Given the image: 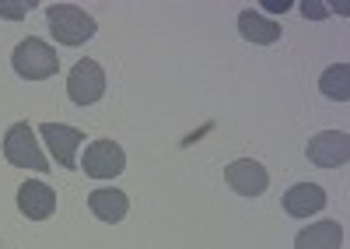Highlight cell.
<instances>
[{
    "mask_svg": "<svg viewBox=\"0 0 350 249\" xmlns=\"http://www.w3.org/2000/svg\"><path fill=\"white\" fill-rule=\"evenodd\" d=\"M46 18H49V32L60 46H84L88 39L95 36V18L74 8V4H49L46 8Z\"/></svg>",
    "mask_w": 350,
    "mask_h": 249,
    "instance_id": "cell-1",
    "label": "cell"
},
{
    "mask_svg": "<svg viewBox=\"0 0 350 249\" xmlns=\"http://www.w3.org/2000/svg\"><path fill=\"white\" fill-rule=\"evenodd\" d=\"M11 64H14V70H18L25 81H46V77L56 74V67H60V53H56L49 42L28 36V39L18 42Z\"/></svg>",
    "mask_w": 350,
    "mask_h": 249,
    "instance_id": "cell-2",
    "label": "cell"
},
{
    "mask_svg": "<svg viewBox=\"0 0 350 249\" xmlns=\"http://www.w3.org/2000/svg\"><path fill=\"white\" fill-rule=\"evenodd\" d=\"M4 158L14 165V169H32L39 176H46L53 165L46 161L39 141H36V130L28 123H14L8 133H4Z\"/></svg>",
    "mask_w": 350,
    "mask_h": 249,
    "instance_id": "cell-3",
    "label": "cell"
},
{
    "mask_svg": "<svg viewBox=\"0 0 350 249\" xmlns=\"http://www.w3.org/2000/svg\"><path fill=\"white\" fill-rule=\"evenodd\" d=\"M77 169H84V176H92V179H116L126 169V155L116 141H92L84 148V158L77 161Z\"/></svg>",
    "mask_w": 350,
    "mask_h": 249,
    "instance_id": "cell-4",
    "label": "cell"
},
{
    "mask_svg": "<svg viewBox=\"0 0 350 249\" xmlns=\"http://www.w3.org/2000/svg\"><path fill=\"white\" fill-rule=\"evenodd\" d=\"M67 95L74 105H95L105 95V70L95 60H77L67 77Z\"/></svg>",
    "mask_w": 350,
    "mask_h": 249,
    "instance_id": "cell-5",
    "label": "cell"
},
{
    "mask_svg": "<svg viewBox=\"0 0 350 249\" xmlns=\"http://www.w3.org/2000/svg\"><path fill=\"white\" fill-rule=\"evenodd\" d=\"M305 155H308L312 165H319V169H340L350 158V137L343 130H323L308 141Z\"/></svg>",
    "mask_w": 350,
    "mask_h": 249,
    "instance_id": "cell-6",
    "label": "cell"
},
{
    "mask_svg": "<svg viewBox=\"0 0 350 249\" xmlns=\"http://www.w3.org/2000/svg\"><path fill=\"white\" fill-rule=\"evenodd\" d=\"M39 133L46 137L49 144V155L56 158V165L64 169H77V151L84 144V133L77 127H67V123H42Z\"/></svg>",
    "mask_w": 350,
    "mask_h": 249,
    "instance_id": "cell-7",
    "label": "cell"
},
{
    "mask_svg": "<svg viewBox=\"0 0 350 249\" xmlns=\"http://www.w3.org/2000/svg\"><path fill=\"white\" fill-rule=\"evenodd\" d=\"M224 183L235 193H242V197H259V193L270 186V172L262 169L256 158H239L224 169Z\"/></svg>",
    "mask_w": 350,
    "mask_h": 249,
    "instance_id": "cell-8",
    "label": "cell"
},
{
    "mask_svg": "<svg viewBox=\"0 0 350 249\" xmlns=\"http://www.w3.org/2000/svg\"><path fill=\"white\" fill-rule=\"evenodd\" d=\"M18 211L28 218V221H46L53 218L56 211V193L42 183V179H32L18 189Z\"/></svg>",
    "mask_w": 350,
    "mask_h": 249,
    "instance_id": "cell-9",
    "label": "cell"
},
{
    "mask_svg": "<svg viewBox=\"0 0 350 249\" xmlns=\"http://www.w3.org/2000/svg\"><path fill=\"white\" fill-rule=\"evenodd\" d=\"M88 207H92V214L98 221H109V225H116V221H123L126 211H130V197L123 189L116 186H98L88 193Z\"/></svg>",
    "mask_w": 350,
    "mask_h": 249,
    "instance_id": "cell-10",
    "label": "cell"
},
{
    "mask_svg": "<svg viewBox=\"0 0 350 249\" xmlns=\"http://www.w3.org/2000/svg\"><path fill=\"white\" fill-rule=\"evenodd\" d=\"M323 207H326V189L315 183H298L284 193V211L291 218H308V214H319Z\"/></svg>",
    "mask_w": 350,
    "mask_h": 249,
    "instance_id": "cell-11",
    "label": "cell"
},
{
    "mask_svg": "<svg viewBox=\"0 0 350 249\" xmlns=\"http://www.w3.org/2000/svg\"><path fill=\"white\" fill-rule=\"evenodd\" d=\"M343 246V228L340 221H315L301 228L295 239V249H340Z\"/></svg>",
    "mask_w": 350,
    "mask_h": 249,
    "instance_id": "cell-12",
    "label": "cell"
},
{
    "mask_svg": "<svg viewBox=\"0 0 350 249\" xmlns=\"http://www.w3.org/2000/svg\"><path fill=\"white\" fill-rule=\"evenodd\" d=\"M239 32H242L245 42H256V46H270V42H277L284 36L280 25L270 21V18H262L259 11H242L239 14Z\"/></svg>",
    "mask_w": 350,
    "mask_h": 249,
    "instance_id": "cell-13",
    "label": "cell"
},
{
    "mask_svg": "<svg viewBox=\"0 0 350 249\" xmlns=\"http://www.w3.org/2000/svg\"><path fill=\"white\" fill-rule=\"evenodd\" d=\"M347 77H350V67H347V64H333V67L323 74V81H319V88H323V95L333 99V102H347V99H350Z\"/></svg>",
    "mask_w": 350,
    "mask_h": 249,
    "instance_id": "cell-14",
    "label": "cell"
},
{
    "mask_svg": "<svg viewBox=\"0 0 350 249\" xmlns=\"http://www.w3.org/2000/svg\"><path fill=\"white\" fill-rule=\"evenodd\" d=\"M36 4L32 0H28V4H4V0H0V18H11V21H21L28 11H32Z\"/></svg>",
    "mask_w": 350,
    "mask_h": 249,
    "instance_id": "cell-15",
    "label": "cell"
},
{
    "mask_svg": "<svg viewBox=\"0 0 350 249\" xmlns=\"http://www.w3.org/2000/svg\"><path fill=\"white\" fill-rule=\"evenodd\" d=\"M301 11H305V18H323L329 8H326V4H305Z\"/></svg>",
    "mask_w": 350,
    "mask_h": 249,
    "instance_id": "cell-16",
    "label": "cell"
},
{
    "mask_svg": "<svg viewBox=\"0 0 350 249\" xmlns=\"http://www.w3.org/2000/svg\"><path fill=\"white\" fill-rule=\"evenodd\" d=\"M262 8H267V11H287L291 4H284V0H270V4H262Z\"/></svg>",
    "mask_w": 350,
    "mask_h": 249,
    "instance_id": "cell-17",
    "label": "cell"
}]
</instances>
